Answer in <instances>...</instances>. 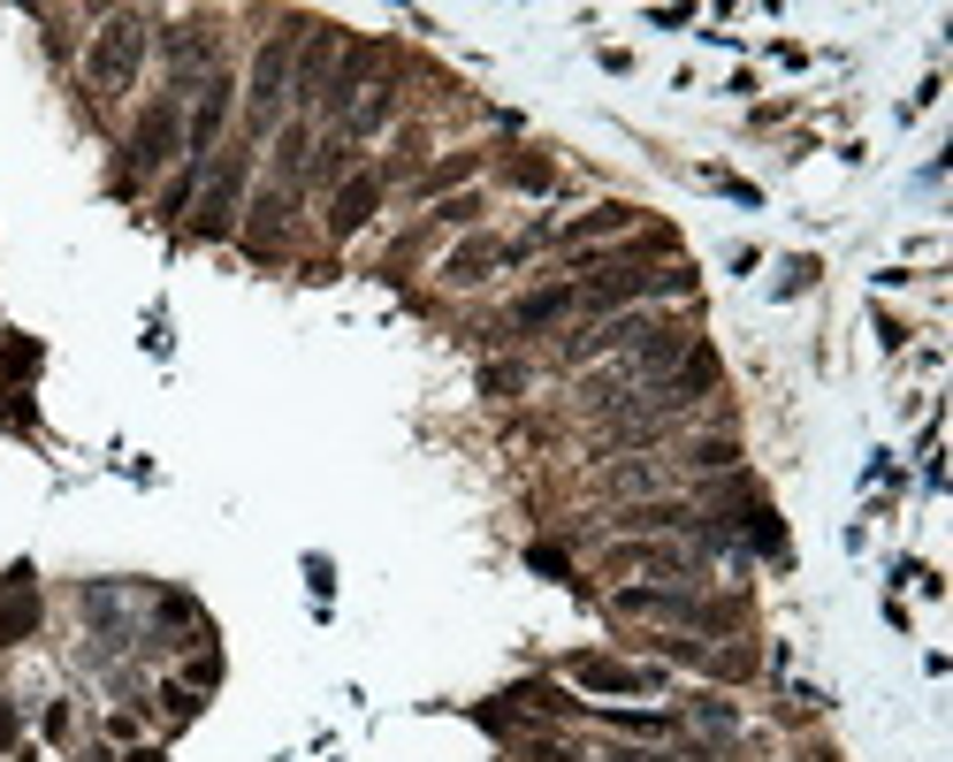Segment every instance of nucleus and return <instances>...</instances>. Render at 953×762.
<instances>
[{"label":"nucleus","mask_w":953,"mask_h":762,"mask_svg":"<svg viewBox=\"0 0 953 762\" xmlns=\"http://www.w3.org/2000/svg\"><path fill=\"white\" fill-rule=\"evenodd\" d=\"M138 61H146V23H138V15H107V31H100L92 54H84L92 84H100V92H131Z\"/></svg>","instance_id":"f257e3e1"},{"label":"nucleus","mask_w":953,"mask_h":762,"mask_svg":"<svg viewBox=\"0 0 953 762\" xmlns=\"http://www.w3.org/2000/svg\"><path fill=\"white\" fill-rule=\"evenodd\" d=\"M237 191H245V152H229V160H222V175L206 183V206H198V229H206V237H222V229H229Z\"/></svg>","instance_id":"f03ea898"},{"label":"nucleus","mask_w":953,"mask_h":762,"mask_svg":"<svg viewBox=\"0 0 953 762\" xmlns=\"http://www.w3.org/2000/svg\"><path fill=\"white\" fill-rule=\"evenodd\" d=\"M160 160H175V107H168V100L138 123V138H131V168H138V175L160 168Z\"/></svg>","instance_id":"7ed1b4c3"},{"label":"nucleus","mask_w":953,"mask_h":762,"mask_svg":"<svg viewBox=\"0 0 953 762\" xmlns=\"http://www.w3.org/2000/svg\"><path fill=\"white\" fill-rule=\"evenodd\" d=\"M374 198H382V175H351V183L336 191V206H328V229H336V237L366 229V221H374Z\"/></svg>","instance_id":"20e7f679"},{"label":"nucleus","mask_w":953,"mask_h":762,"mask_svg":"<svg viewBox=\"0 0 953 762\" xmlns=\"http://www.w3.org/2000/svg\"><path fill=\"white\" fill-rule=\"evenodd\" d=\"M38 625V595H31V572H8L0 588V648H15L23 633Z\"/></svg>","instance_id":"39448f33"},{"label":"nucleus","mask_w":953,"mask_h":762,"mask_svg":"<svg viewBox=\"0 0 953 762\" xmlns=\"http://www.w3.org/2000/svg\"><path fill=\"white\" fill-rule=\"evenodd\" d=\"M283 77H291V46H283V38H268V46H260V69H252V115H260V123L275 115Z\"/></svg>","instance_id":"423d86ee"},{"label":"nucleus","mask_w":953,"mask_h":762,"mask_svg":"<svg viewBox=\"0 0 953 762\" xmlns=\"http://www.w3.org/2000/svg\"><path fill=\"white\" fill-rule=\"evenodd\" d=\"M572 679H580V686H611V694H634V686H648L640 671H626V663H603V656H572Z\"/></svg>","instance_id":"0eeeda50"},{"label":"nucleus","mask_w":953,"mask_h":762,"mask_svg":"<svg viewBox=\"0 0 953 762\" xmlns=\"http://www.w3.org/2000/svg\"><path fill=\"white\" fill-rule=\"evenodd\" d=\"M222 92H229V84L214 77V84H206V100H198V115H191V152H206V146H214V130H222V107H229Z\"/></svg>","instance_id":"6e6552de"},{"label":"nucleus","mask_w":953,"mask_h":762,"mask_svg":"<svg viewBox=\"0 0 953 762\" xmlns=\"http://www.w3.org/2000/svg\"><path fill=\"white\" fill-rule=\"evenodd\" d=\"M496 260H511V252H503V244H466L443 275H451V283H480V268H496Z\"/></svg>","instance_id":"1a4fd4ad"},{"label":"nucleus","mask_w":953,"mask_h":762,"mask_svg":"<svg viewBox=\"0 0 953 762\" xmlns=\"http://www.w3.org/2000/svg\"><path fill=\"white\" fill-rule=\"evenodd\" d=\"M565 305H572V291H542V298H526V305H519V328H542V320H557Z\"/></svg>","instance_id":"9d476101"},{"label":"nucleus","mask_w":953,"mask_h":762,"mask_svg":"<svg viewBox=\"0 0 953 762\" xmlns=\"http://www.w3.org/2000/svg\"><path fill=\"white\" fill-rule=\"evenodd\" d=\"M603 229H634V206H595V214H588L572 237H603Z\"/></svg>","instance_id":"9b49d317"},{"label":"nucleus","mask_w":953,"mask_h":762,"mask_svg":"<svg viewBox=\"0 0 953 762\" xmlns=\"http://www.w3.org/2000/svg\"><path fill=\"white\" fill-rule=\"evenodd\" d=\"M733 443H694V451H687V465H702V473H725V465H733Z\"/></svg>","instance_id":"f8f14e48"},{"label":"nucleus","mask_w":953,"mask_h":762,"mask_svg":"<svg viewBox=\"0 0 953 762\" xmlns=\"http://www.w3.org/2000/svg\"><path fill=\"white\" fill-rule=\"evenodd\" d=\"M611 488H656V465H619Z\"/></svg>","instance_id":"ddd939ff"},{"label":"nucleus","mask_w":953,"mask_h":762,"mask_svg":"<svg viewBox=\"0 0 953 762\" xmlns=\"http://www.w3.org/2000/svg\"><path fill=\"white\" fill-rule=\"evenodd\" d=\"M619 762H679V755H619Z\"/></svg>","instance_id":"4468645a"}]
</instances>
